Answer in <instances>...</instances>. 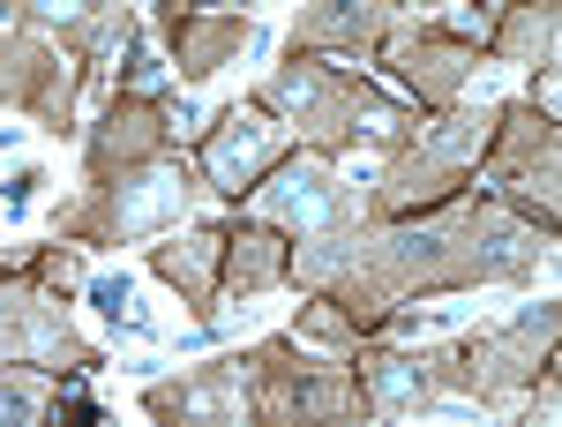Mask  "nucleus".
Here are the masks:
<instances>
[{
  "mask_svg": "<svg viewBox=\"0 0 562 427\" xmlns=\"http://www.w3.org/2000/svg\"><path fill=\"white\" fill-rule=\"evenodd\" d=\"M262 211L270 217H301V225H315V217H330L338 211V188L323 180V172H307V166H293L270 195H262Z\"/></svg>",
  "mask_w": 562,
  "mask_h": 427,
  "instance_id": "obj_1",
  "label": "nucleus"
},
{
  "mask_svg": "<svg viewBox=\"0 0 562 427\" xmlns=\"http://www.w3.org/2000/svg\"><path fill=\"white\" fill-rule=\"evenodd\" d=\"M270 135H278V128H270L262 113H240V121H225V143L211 150V166L225 172V180H233V172H248L262 150H270Z\"/></svg>",
  "mask_w": 562,
  "mask_h": 427,
  "instance_id": "obj_2",
  "label": "nucleus"
},
{
  "mask_svg": "<svg viewBox=\"0 0 562 427\" xmlns=\"http://www.w3.org/2000/svg\"><path fill=\"white\" fill-rule=\"evenodd\" d=\"M180 203V180L173 172H143V180H135V195L128 203H121V225H150V217H166Z\"/></svg>",
  "mask_w": 562,
  "mask_h": 427,
  "instance_id": "obj_3",
  "label": "nucleus"
},
{
  "mask_svg": "<svg viewBox=\"0 0 562 427\" xmlns=\"http://www.w3.org/2000/svg\"><path fill=\"white\" fill-rule=\"evenodd\" d=\"M38 413V390L31 383H0V427H23Z\"/></svg>",
  "mask_w": 562,
  "mask_h": 427,
  "instance_id": "obj_4",
  "label": "nucleus"
},
{
  "mask_svg": "<svg viewBox=\"0 0 562 427\" xmlns=\"http://www.w3.org/2000/svg\"><path fill=\"white\" fill-rule=\"evenodd\" d=\"M90 300H98V315H128L135 285H128V278H98V285H90Z\"/></svg>",
  "mask_w": 562,
  "mask_h": 427,
  "instance_id": "obj_5",
  "label": "nucleus"
},
{
  "mask_svg": "<svg viewBox=\"0 0 562 427\" xmlns=\"http://www.w3.org/2000/svg\"><path fill=\"white\" fill-rule=\"evenodd\" d=\"M195 121H203V105H195V98H180V105H173V135H195Z\"/></svg>",
  "mask_w": 562,
  "mask_h": 427,
  "instance_id": "obj_6",
  "label": "nucleus"
},
{
  "mask_svg": "<svg viewBox=\"0 0 562 427\" xmlns=\"http://www.w3.org/2000/svg\"><path fill=\"white\" fill-rule=\"evenodd\" d=\"M405 390H413V368H405V360H397V368H390V375H383V397H390V405H397V397H405Z\"/></svg>",
  "mask_w": 562,
  "mask_h": 427,
  "instance_id": "obj_7",
  "label": "nucleus"
},
{
  "mask_svg": "<svg viewBox=\"0 0 562 427\" xmlns=\"http://www.w3.org/2000/svg\"><path fill=\"white\" fill-rule=\"evenodd\" d=\"M0 323H8V307H0Z\"/></svg>",
  "mask_w": 562,
  "mask_h": 427,
  "instance_id": "obj_8",
  "label": "nucleus"
}]
</instances>
